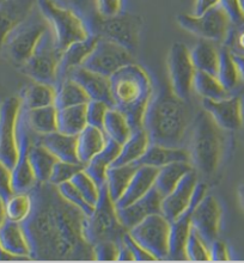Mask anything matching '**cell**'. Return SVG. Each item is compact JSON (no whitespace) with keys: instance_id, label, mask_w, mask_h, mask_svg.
<instances>
[{"instance_id":"obj_1","label":"cell","mask_w":244,"mask_h":263,"mask_svg":"<svg viewBox=\"0 0 244 263\" xmlns=\"http://www.w3.org/2000/svg\"><path fill=\"white\" fill-rule=\"evenodd\" d=\"M29 194L31 212L21 224L30 260L95 261L93 248L84 236L86 215L65 200L50 182H37Z\"/></svg>"},{"instance_id":"obj_2","label":"cell","mask_w":244,"mask_h":263,"mask_svg":"<svg viewBox=\"0 0 244 263\" xmlns=\"http://www.w3.org/2000/svg\"><path fill=\"white\" fill-rule=\"evenodd\" d=\"M191 119L187 101L178 98L169 87L155 92L145 112L143 128L151 144L184 147L193 122Z\"/></svg>"},{"instance_id":"obj_3","label":"cell","mask_w":244,"mask_h":263,"mask_svg":"<svg viewBox=\"0 0 244 263\" xmlns=\"http://www.w3.org/2000/svg\"><path fill=\"white\" fill-rule=\"evenodd\" d=\"M109 78L114 107L126 115L133 130L143 128L145 112L155 95L151 76L143 66L132 63Z\"/></svg>"},{"instance_id":"obj_4","label":"cell","mask_w":244,"mask_h":263,"mask_svg":"<svg viewBox=\"0 0 244 263\" xmlns=\"http://www.w3.org/2000/svg\"><path fill=\"white\" fill-rule=\"evenodd\" d=\"M227 133L203 109L195 116L189 130L188 147L185 148L196 173L206 177L218 173L227 153Z\"/></svg>"},{"instance_id":"obj_5","label":"cell","mask_w":244,"mask_h":263,"mask_svg":"<svg viewBox=\"0 0 244 263\" xmlns=\"http://www.w3.org/2000/svg\"><path fill=\"white\" fill-rule=\"evenodd\" d=\"M37 7L49 23L50 30L63 52L71 45L91 35L83 18L59 0H37Z\"/></svg>"},{"instance_id":"obj_6","label":"cell","mask_w":244,"mask_h":263,"mask_svg":"<svg viewBox=\"0 0 244 263\" xmlns=\"http://www.w3.org/2000/svg\"><path fill=\"white\" fill-rule=\"evenodd\" d=\"M128 232L120 221L115 202L109 196L108 189L101 187V194L95 204L93 213L85 218L84 236L91 247L100 242L111 240L121 243L123 237Z\"/></svg>"},{"instance_id":"obj_7","label":"cell","mask_w":244,"mask_h":263,"mask_svg":"<svg viewBox=\"0 0 244 263\" xmlns=\"http://www.w3.org/2000/svg\"><path fill=\"white\" fill-rule=\"evenodd\" d=\"M48 29L49 23L39 7H36L27 20L10 32L4 42L2 52L5 53L10 61L21 67L31 57L40 40Z\"/></svg>"},{"instance_id":"obj_8","label":"cell","mask_w":244,"mask_h":263,"mask_svg":"<svg viewBox=\"0 0 244 263\" xmlns=\"http://www.w3.org/2000/svg\"><path fill=\"white\" fill-rule=\"evenodd\" d=\"M63 53L49 27L40 40L31 57L20 67L21 72L32 82L46 83L55 86L59 80Z\"/></svg>"},{"instance_id":"obj_9","label":"cell","mask_w":244,"mask_h":263,"mask_svg":"<svg viewBox=\"0 0 244 263\" xmlns=\"http://www.w3.org/2000/svg\"><path fill=\"white\" fill-rule=\"evenodd\" d=\"M143 25L144 21L139 14L122 11L112 17H102L100 14L91 24L90 32L110 40L134 54L140 45Z\"/></svg>"},{"instance_id":"obj_10","label":"cell","mask_w":244,"mask_h":263,"mask_svg":"<svg viewBox=\"0 0 244 263\" xmlns=\"http://www.w3.org/2000/svg\"><path fill=\"white\" fill-rule=\"evenodd\" d=\"M177 23L185 31L201 40L220 42L223 45L228 37L232 23L223 7L218 5L202 14L181 13L176 17Z\"/></svg>"},{"instance_id":"obj_11","label":"cell","mask_w":244,"mask_h":263,"mask_svg":"<svg viewBox=\"0 0 244 263\" xmlns=\"http://www.w3.org/2000/svg\"><path fill=\"white\" fill-rule=\"evenodd\" d=\"M128 233L156 258V261L169 258L170 221L162 213L148 215L130 229Z\"/></svg>"},{"instance_id":"obj_12","label":"cell","mask_w":244,"mask_h":263,"mask_svg":"<svg viewBox=\"0 0 244 263\" xmlns=\"http://www.w3.org/2000/svg\"><path fill=\"white\" fill-rule=\"evenodd\" d=\"M34 134L35 132L29 126L27 111L22 105L17 125L18 156L16 164L11 169V187L13 193H28L37 183L29 162V151Z\"/></svg>"},{"instance_id":"obj_13","label":"cell","mask_w":244,"mask_h":263,"mask_svg":"<svg viewBox=\"0 0 244 263\" xmlns=\"http://www.w3.org/2000/svg\"><path fill=\"white\" fill-rule=\"evenodd\" d=\"M22 109L20 96H11L0 103V162L9 169L16 164L18 156L17 125Z\"/></svg>"},{"instance_id":"obj_14","label":"cell","mask_w":244,"mask_h":263,"mask_svg":"<svg viewBox=\"0 0 244 263\" xmlns=\"http://www.w3.org/2000/svg\"><path fill=\"white\" fill-rule=\"evenodd\" d=\"M170 89L181 100L188 101L193 91L196 68L191 59V49L181 42H175L167 55Z\"/></svg>"},{"instance_id":"obj_15","label":"cell","mask_w":244,"mask_h":263,"mask_svg":"<svg viewBox=\"0 0 244 263\" xmlns=\"http://www.w3.org/2000/svg\"><path fill=\"white\" fill-rule=\"evenodd\" d=\"M132 63H136L133 53L110 40L100 37L83 67L105 77H111L123 66Z\"/></svg>"},{"instance_id":"obj_16","label":"cell","mask_w":244,"mask_h":263,"mask_svg":"<svg viewBox=\"0 0 244 263\" xmlns=\"http://www.w3.org/2000/svg\"><path fill=\"white\" fill-rule=\"evenodd\" d=\"M223 224V207L220 201L212 194H207L196 204L192 215V228L210 244L219 238Z\"/></svg>"},{"instance_id":"obj_17","label":"cell","mask_w":244,"mask_h":263,"mask_svg":"<svg viewBox=\"0 0 244 263\" xmlns=\"http://www.w3.org/2000/svg\"><path fill=\"white\" fill-rule=\"evenodd\" d=\"M207 194V184L203 182H198L192 201L187 210L183 213L170 221V248L169 258L167 260H181L184 256V246L187 242L188 235L192 229V215L196 204H198L203 196Z\"/></svg>"},{"instance_id":"obj_18","label":"cell","mask_w":244,"mask_h":263,"mask_svg":"<svg viewBox=\"0 0 244 263\" xmlns=\"http://www.w3.org/2000/svg\"><path fill=\"white\" fill-rule=\"evenodd\" d=\"M202 109L227 132L239 130L244 126V100L241 96H228L221 100L201 101Z\"/></svg>"},{"instance_id":"obj_19","label":"cell","mask_w":244,"mask_h":263,"mask_svg":"<svg viewBox=\"0 0 244 263\" xmlns=\"http://www.w3.org/2000/svg\"><path fill=\"white\" fill-rule=\"evenodd\" d=\"M198 182V173L193 169L178 182L176 187L169 194L163 196L161 212L167 220H175L178 215H181L187 210Z\"/></svg>"},{"instance_id":"obj_20","label":"cell","mask_w":244,"mask_h":263,"mask_svg":"<svg viewBox=\"0 0 244 263\" xmlns=\"http://www.w3.org/2000/svg\"><path fill=\"white\" fill-rule=\"evenodd\" d=\"M65 77L73 79L83 87L89 100L102 101L104 103L114 107L111 96L110 78L100 73L90 71L83 66L71 69ZM64 79V78H63Z\"/></svg>"},{"instance_id":"obj_21","label":"cell","mask_w":244,"mask_h":263,"mask_svg":"<svg viewBox=\"0 0 244 263\" xmlns=\"http://www.w3.org/2000/svg\"><path fill=\"white\" fill-rule=\"evenodd\" d=\"M162 200L163 196L154 187L146 195L134 201L133 203L123 208H116L120 221L129 231L148 215L162 213Z\"/></svg>"},{"instance_id":"obj_22","label":"cell","mask_w":244,"mask_h":263,"mask_svg":"<svg viewBox=\"0 0 244 263\" xmlns=\"http://www.w3.org/2000/svg\"><path fill=\"white\" fill-rule=\"evenodd\" d=\"M37 7V0L0 2V52L11 31L24 22Z\"/></svg>"},{"instance_id":"obj_23","label":"cell","mask_w":244,"mask_h":263,"mask_svg":"<svg viewBox=\"0 0 244 263\" xmlns=\"http://www.w3.org/2000/svg\"><path fill=\"white\" fill-rule=\"evenodd\" d=\"M158 169L148 165H139L130 180L128 187L121 197L116 201V208H123L128 204L133 203L134 201L139 200L140 197L146 195L148 192L154 188L155 180L157 176Z\"/></svg>"},{"instance_id":"obj_24","label":"cell","mask_w":244,"mask_h":263,"mask_svg":"<svg viewBox=\"0 0 244 263\" xmlns=\"http://www.w3.org/2000/svg\"><path fill=\"white\" fill-rule=\"evenodd\" d=\"M0 248L20 260H30V248L21 222L6 219L0 228Z\"/></svg>"},{"instance_id":"obj_25","label":"cell","mask_w":244,"mask_h":263,"mask_svg":"<svg viewBox=\"0 0 244 263\" xmlns=\"http://www.w3.org/2000/svg\"><path fill=\"white\" fill-rule=\"evenodd\" d=\"M39 140L57 157L58 160L68 163H81L78 158L77 137L76 135L64 134L55 130L48 134L39 135Z\"/></svg>"},{"instance_id":"obj_26","label":"cell","mask_w":244,"mask_h":263,"mask_svg":"<svg viewBox=\"0 0 244 263\" xmlns=\"http://www.w3.org/2000/svg\"><path fill=\"white\" fill-rule=\"evenodd\" d=\"M175 162H189V152L185 147H167L157 144H150L143 156L137 160V165L162 167Z\"/></svg>"},{"instance_id":"obj_27","label":"cell","mask_w":244,"mask_h":263,"mask_svg":"<svg viewBox=\"0 0 244 263\" xmlns=\"http://www.w3.org/2000/svg\"><path fill=\"white\" fill-rule=\"evenodd\" d=\"M120 148H121V145L108 138V141L103 149L84 165L85 173L96 182L98 187H103L105 184L108 169L115 162L116 157L119 156Z\"/></svg>"},{"instance_id":"obj_28","label":"cell","mask_w":244,"mask_h":263,"mask_svg":"<svg viewBox=\"0 0 244 263\" xmlns=\"http://www.w3.org/2000/svg\"><path fill=\"white\" fill-rule=\"evenodd\" d=\"M98 40H100V36L91 34L89 37L73 43V45H71L68 48L64 50L63 59H61L60 64L59 80H58V83H59L63 78H65V76H66L71 69L79 67V66H83V64L85 63V60L89 58L95 47H96Z\"/></svg>"},{"instance_id":"obj_29","label":"cell","mask_w":244,"mask_h":263,"mask_svg":"<svg viewBox=\"0 0 244 263\" xmlns=\"http://www.w3.org/2000/svg\"><path fill=\"white\" fill-rule=\"evenodd\" d=\"M108 137L104 130L97 127L87 125L77 135V152L79 162L85 165L100 153L107 144Z\"/></svg>"},{"instance_id":"obj_30","label":"cell","mask_w":244,"mask_h":263,"mask_svg":"<svg viewBox=\"0 0 244 263\" xmlns=\"http://www.w3.org/2000/svg\"><path fill=\"white\" fill-rule=\"evenodd\" d=\"M57 157L49 149H47L39 140V134H34L29 151V162L37 182H49Z\"/></svg>"},{"instance_id":"obj_31","label":"cell","mask_w":244,"mask_h":263,"mask_svg":"<svg viewBox=\"0 0 244 263\" xmlns=\"http://www.w3.org/2000/svg\"><path fill=\"white\" fill-rule=\"evenodd\" d=\"M150 144V138L144 128L133 130L130 137L121 145L119 156L116 157L112 165H127L136 163L144 155Z\"/></svg>"},{"instance_id":"obj_32","label":"cell","mask_w":244,"mask_h":263,"mask_svg":"<svg viewBox=\"0 0 244 263\" xmlns=\"http://www.w3.org/2000/svg\"><path fill=\"white\" fill-rule=\"evenodd\" d=\"M192 170L193 166L189 162H175L159 167L154 187L162 196H165Z\"/></svg>"},{"instance_id":"obj_33","label":"cell","mask_w":244,"mask_h":263,"mask_svg":"<svg viewBox=\"0 0 244 263\" xmlns=\"http://www.w3.org/2000/svg\"><path fill=\"white\" fill-rule=\"evenodd\" d=\"M220 49H218L212 41L201 40L191 49L193 65L199 71H203L217 76L219 65Z\"/></svg>"},{"instance_id":"obj_34","label":"cell","mask_w":244,"mask_h":263,"mask_svg":"<svg viewBox=\"0 0 244 263\" xmlns=\"http://www.w3.org/2000/svg\"><path fill=\"white\" fill-rule=\"evenodd\" d=\"M20 97L22 100V105L28 110L54 105L55 86L46 83L32 82L22 91Z\"/></svg>"},{"instance_id":"obj_35","label":"cell","mask_w":244,"mask_h":263,"mask_svg":"<svg viewBox=\"0 0 244 263\" xmlns=\"http://www.w3.org/2000/svg\"><path fill=\"white\" fill-rule=\"evenodd\" d=\"M86 126V104L58 109V132H61V133L68 135H76L77 137Z\"/></svg>"},{"instance_id":"obj_36","label":"cell","mask_w":244,"mask_h":263,"mask_svg":"<svg viewBox=\"0 0 244 263\" xmlns=\"http://www.w3.org/2000/svg\"><path fill=\"white\" fill-rule=\"evenodd\" d=\"M89 97L73 79L65 77L55 85V101L54 105L57 109H63L68 107H74V105L86 104L89 102Z\"/></svg>"},{"instance_id":"obj_37","label":"cell","mask_w":244,"mask_h":263,"mask_svg":"<svg viewBox=\"0 0 244 263\" xmlns=\"http://www.w3.org/2000/svg\"><path fill=\"white\" fill-rule=\"evenodd\" d=\"M138 166L139 165L133 163L127 164V165H111L108 169L105 187L108 189L109 196L111 197L114 202H116L125 193L133 175L136 174Z\"/></svg>"},{"instance_id":"obj_38","label":"cell","mask_w":244,"mask_h":263,"mask_svg":"<svg viewBox=\"0 0 244 263\" xmlns=\"http://www.w3.org/2000/svg\"><path fill=\"white\" fill-rule=\"evenodd\" d=\"M217 78L219 79L221 85H223L229 92H231L232 90L238 87L239 84L243 82L241 71H239L238 64L235 59V55L225 46L220 48Z\"/></svg>"},{"instance_id":"obj_39","label":"cell","mask_w":244,"mask_h":263,"mask_svg":"<svg viewBox=\"0 0 244 263\" xmlns=\"http://www.w3.org/2000/svg\"><path fill=\"white\" fill-rule=\"evenodd\" d=\"M102 129L104 130L105 135L109 139L116 141L120 145H122L133 132L126 115L115 107L109 108Z\"/></svg>"},{"instance_id":"obj_40","label":"cell","mask_w":244,"mask_h":263,"mask_svg":"<svg viewBox=\"0 0 244 263\" xmlns=\"http://www.w3.org/2000/svg\"><path fill=\"white\" fill-rule=\"evenodd\" d=\"M193 90L199 95L201 98L206 100H221L230 96L231 92L221 85L217 76L211 74V73L199 71L196 69L194 76V82H193Z\"/></svg>"},{"instance_id":"obj_41","label":"cell","mask_w":244,"mask_h":263,"mask_svg":"<svg viewBox=\"0 0 244 263\" xmlns=\"http://www.w3.org/2000/svg\"><path fill=\"white\" fill-rule=\"evenodd\" d=\"M24 108V107H23ZM25 109V108H24ZM27 111V119L29 126L36 134L43 135L52 133L58 130L57 127V114L58 109L55 105H48V107L36 108V109H25Z\"/></svg>"},{"instance_id":"obj_42","label":"cell","mask_w":244,"mask_h":263,"mask_svg":"<svg viewBox=\"0 0 244 263\" xmlns=\"http://www.w3.org/2000/svg\"><path fill=\"white\" fill-rule=\"evenodd\" d=\"M32 207L31 196L28 193H13L5 201L6 219L17 222H23L30 214Z\"/></svg>"},{"instance_id":"obj_43","label":"cell","mask_w":244,"mask_h":263,"mask_svg":"<svg viewBox=\"0 0 244 263\" xmlns=\"http://www.w3.org/2000/svg\"><path fill=\"white\" fill-rule=\"evenodd\" d=\"M184 256H185V260H189V261H195V262L211 261L209 244H206L205 240L198 235V232H196L193 228L191 229L187 242H185Z\"/></svg>"},{"instance_id":"obj_44","label":"cell","mask_w":244,"mask_h":263,"mask_svg":"<svg viewBox=\"0 0 244 263\" xmlns=\"http://www.w3.org/2000/svg\"><path fill=\"white\" fill-rule=\"evenodd\" d=\"M71 182L77 188V191L85 197L87 202L92 206L97 203L101 194V187H98V184L85 173V170L83 169L76 174Z\"/></svg>"},{"instance_id":"obj_45","label":"cell","mask_w":244,"mask_h":263,"mask_svg":"<svg viewBox=\"0 0 244 263\" xmlns=\"http://www.w3.org/2000/svg\"><path fill=\"white\" fill-rule=\"evenodd\" d=\"M57 187H58V191L60 192V194L63 195L64 199L68 201L71 204H73V206L77 207L78 210H81L86 217H89V215L93 213L95 206L87 202L85 197H84L81 193L77 191V188L72 184L71 181L65 182V183H61L59 185H57Z\"/></svg>"},{"instance_id":"obj_46","label":"cell","mask_w":244,"mask_h":263,"mask_svg":"<svg viewBox=\"0 0 244 263\" xmlns=\"http://www.w3.org/2000/svg\"><path fill=\"white\" fill-rule=\"evenodd\" d=\"M84 169V164L81 163H68L63 160H57L54 164L52 174H50L49 182L54 185H59L65 182L71 181L73 176Z\"/></svg>"},{"instance_id":"obj_47","label":"cell","mask_w":244,"mask_h":263,"mask_svg":"<svg viewBox=\"0 0 244 263\" xmlns=\"http://www.w3.org/2000/svg\"><path fill=\"white\" fill-rule=\"evenodd\" d=\"M65 5L73 9L81 16L87 27H90L100 16L97 7V0H65Z\"/></svg>"},{"instance_id":"obj_48","label":"cell","mask_w":244,"mask_h":263,"mask_svg":"<svg viewBox=\"0 0 244 263\" xmlns=\"http://www.w3.org/2000/svg\"><path fill=\"white\" fill-rule=\"evenodd\" d=\"M110 108V105L102 101L90 100L86 103V120L87 125L103 128V122L105 115Z\"/></svg>"},{"instance_id":"obj_49","label":"cell","mask_w":244,"mask_h":263,"mask_svg":"<svg viewBox=\"0 0 244 263\" xmlns=\"http://www.w3.org/2000/svg\"><path fill=\"white\" fill-rule=\"evenodd\" d=\"M223 46L236 57H244V24L232 25Z\"/></svg>"},{"instance_id":"obj_50","label":"cell","mask_w":244,"mask_h":263,"mask_svg":"<svg viewBox=\"0 0 244 263\" xmlns=\"http://www.w3.org/2000/svg\"><path fill=\"white\" fill-rule=\"evenodd\" d=\"M120 243L111 242V240H105L95 244L93 256L95 261H118Z\"/></svg>"},{"instance_id":"obj_51","label":"cell","mask_w":244,"mask_h":263,"mask_svg":"<svg viewBox=\"0 0 244 263\" xmlns=\"http://www.w3.org/2000/svg\"><path fill=\"white\" fill-rule=\"evenodd\" d=\"M219 5L228 13L232 25L244 24V9L242 0H220Z\"/></svg>"},{"instance_id":"obj_52","label":"cell","mask_w":244,"mask_h":263,"mask_svg":"<svg viewBox=\"0 0 244 263\" xmlns=\"http://www.w3.org/2000/svg\"><path fill=\"white\" fill-rule=\"evenodd\" d=\"M123 242H125L126 246L129 248L130 253L133 255L134 261H156V258L152 256L146 249H144L139 243L136 242V240L129 236L128 232L126 233L125 237H123Z\"/></svg>"},{"instance_id":"obj_53","label":"cell","mask_w":244,"mask_h":263,"mask_svg":"<svg viewBox=\"0 0 244 263\" xmlns=\"http://www.w3.org/2000/svg\"><path fill=\"white\" fill-rule=\"evenodd\" d=\"M97 7L102 17H112L123 11V0H97Z\"/></svg>"},{"instance_id":"obj_54","label":"cell","mask_w":244,"mask_h":263,"mask_svg":"<svg viewBox=\"0 0 244 263\" xmlns=\"http://www.w3.org/2000/svg\"><path fill=\"white\" fill-rule=\"evenodd\" d=\"M211 261H230V249L228 244L219 238L210 244Z\"/></svg>"},{"instance_id":"obj_55","label":"cell","mask_w":244,"mask_h":263,"mask_svg":"<svg viewBox=\"0 0 244 263\" xmlns=\"http://www.w3.org/2000/svg\"><path fill=\"white\" fill-rule=\"evenodd\" d=\"M13 194L11 187V169L0 162V197L6 201Z\"/></svg>"},{"instance_id":"obj_56","label":"cell","mask_w":244,"mask_h":263,"mask_svg":"<svg viewBox=\"0 0 244 263\" xmlns=\"http://www.w3.org/2000/svg\"><path fill=\"white\" fill-rule=\"evenodd\" d=\"M220 0H195L194 3V9H193V14H202L206 11H209L213 7L219 5Z\"/></svg>"},{"instance_id":"obj_57","label":"cell","mask_w":244,"mask_h":263,"mask_svg":"<svg viewBox=\"0 0 244 263\" xmlns=\"http://www.w3.org/2000/svg\"><path fill=\"white\" fill-rule=\"evenodd\" d=\"M118 261H134L133 255L130 253L129 248L126 246V243L122 242L120 243L119 247V255H118Z\"/></svg>"},{"instance_id":"obj_58","label":"cell","mask_w":244,"mask_h":263,"mask_svg":"<svg viewBox=\"0 0 244 263\" xmlns=\"http://www.w3.org/2000/svg\"><path fill=\"white\" fill-rule=\"evenodd\" d=\"M237 197H238L239 206H241L243 213H244V183L239 184V187L237 189Z\"/></svg>"},{"instance_id":"obj_59","label":"cell","mask_w":244,"mask_h":263,"mask_svg":"<svg viewBox=\"0 0 244 263\" xmlns=\"http://www.w3.org/2000/svg\"><path fill=\"white\" fill-rule=\"evenodd\" d=\"M6 220V213H5V201L0 197V228Z\"/></svg>"},{"instance_id":"obj_60","label":"cell","mask_w":244,"mask_h":263,"mask_svg":"<svg viewBox=\"0 0 244 263\" xmlns=\"http://www.w3.org/2000/svg\"><path fill=\"white\" fill-rule=\"evenodd\" d=\"M235 59H236V61H237L238 67H239V71H241L242 80L244 82V57H236V55H235Z\"/></svg>"},{"instance_id":"obj_61","label":"cell","mask_w":244,"mask_h":263,"mask_svg":"<svg viewBox=\"0 0 244 263\" xmlns=\"http://www.w3.org/2000/svg\"><path fill=\"white\" fill-rule=\"evenodd\" d=\"M0 2H3V0H0ZM60 3H63V4H65V0H59Z\"/></svg>"},{"instance_id":"obj_62","label":"cell","mask_w":244,"mask_h":263,"mask_svg":"<svg viewBox=\"0 0 244 263\" xmlns=\"http://www.w3.org/2000/svg\"><path fill=\"white\" fill-rule=\"evenodd\" d=\"M242 4H243V9H244V0H242Z\"/></svg>"}]
</instances>
